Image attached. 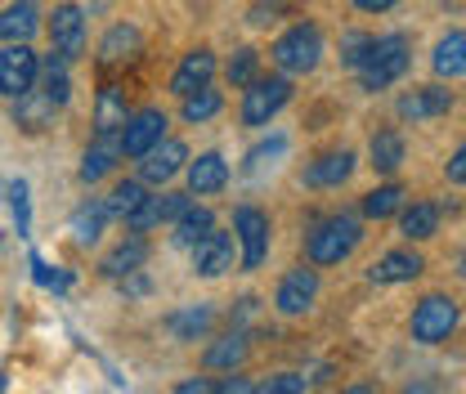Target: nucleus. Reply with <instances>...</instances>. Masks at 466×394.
I'll use <instances>...</instances> for the list:
<instances>
[{
    "instance_id": "f257e3e1",
    "label": "nucleus",
    "mask_w": 466,
    "mask_h": 394,
    "mask_svg": "<svg viewBox=\"0 0 466 394\" xmlns=\"http://www.w3.org/2000/svg\"><path fill=\"white\" fill-rule=\"evenodd\" d=\"M408 63H412V55H408V36H381V41H372L368 45V55H363V63H359V86L363 90H386V86H395L400 76L408 72Z\"/></svg>"
},
{
    "instance_id": "f03ea898",
    "label": "nucleus",
    "mask_w": 466,
    "mask_h": 394,
    "mask_svg": "<svg viewBox=\"0 0 466 394\" xmlns=\"http://www.w3.org/2000/svg\"><path fill=\"white\" fill-rule=\"evenodd\" d=\"M359 237H363V228L354 216H332V220L314 225L309 242H305V256H309V265H341L359 247Z\"/></svg>"
},
{
    "instance_id": "7ed1b4c3",
    "label": "nucleus",
    "mask_w": 466,
    "mask_h": 394,
    "mask_svg": "<svg viewBox=\"0 0 466 394\" xmlns=\"http://www.w3.org/2000/svg\"><path fill=\"white\" fill-rule=\"evenodd\" d=\"M269 58H274L283 72H314L319 58H323V32H319L314 23H296L291 32H283V36L274 41Z\"/></svg>"
},
{
    "instance_id": "20e7f679",
    "label": "nucleus",
    "mask_w": 466,
    "mask_h": 394,
    "mask_svg": "<svg viewBox=\"0 0 466 394\" xmlns=\"http://www.w3.org/2000/svg\"><path fill=\"white\" fill-rule=\"evenodd\" d=\"M288 99H291L288 76H260V81H247V95H242V121H247V126H269V116L283 113Z\"/></svg>"
},
{
    "instance_id": "39448f33",
    "label": "nucleus",
    "mask_w": 466,
    "mask_h": 394,
    "mask_svg": "<svg viewBox=\"0 0 466 394\" xmlns=\"http://www.w3.org/2000/svg\"><path fill=\"white\" fill-rule=\"evenodd\" d=\"M453 328H458V305L449 296H426L412 309V340L417 345H440Z\"/></svg>"
},
{
    "instance_id": "423d86ee",
    "label": "nucleus",
    "mask_w": 466,
    "mask_h": 394,
    "mask_svg": "<svg viewBox=\"0 0 466 394\" xmlns=\"http://www.w3.org/2000/svg\"><path fill=\"white\" fill-rule=\"evenodd\" d=\"M233 233L242 242V269H260L269 256V216L256 207H238L233 211Z\"/></svg>"
},
{
    "instance_id": "0eeeda50",
    "label": "nucleus",
    "mask_w": 466,
    "mask_h": 394,
    "mask_svg": "<svg viewBox=\"0 0 466 394\" xmlns=\"http://www.w3.org/2000/svg\"><path fill=\"white\" fill-rule=\"evenodd\" d=\"M36 72H41V63L27 50V41H9V45L0 50V95L14 99V95L32 90V86H36Z\"/></svg>"
},
{
    "instance_id": "6e6552de",
    "label": "nucleus",
    "mask_w": 466,
    "mask_h": 394,
    "mask_svg": "<svg viewBox=\"0 0 466 394\" xmlns=\"http://www.w3.org/2000/svg\"><path fill=\"white\" fill-rule=\"evenodd\" d=\"M162 135H167V113L144 108V113L126 116V126H121V135H116V148H121L126 157H144L153 144H162Z\"/></svg>"
},
{
    "instance_id": "1a4fd4ad",
    "label": "nucleus",
    "mask_w": 466,
    "mask_h": 394,
    "mask_svg": "<svg viewBox=\"0 0 466 394\" xmlns=\"http://www.w3.org/2000/svg\"><path fill=\"white\" fill-rule=\"evenodd\" d=\"M50 41H55L58 58H81L86 55V14L76 5H58L55 18H50Z\"/></svg>"
},
{
    "instance_id": "9d476101",
    "label": "nucleus",
    "mask_w": 466,
    "mask_h": 394,
    "mask_svg": "<svg viewBox=\"0 0 466 394\" xmlns=\"http://www.w3.org/2000/svg\"><path fill=\"white\" fill-rule=\"evenodd\" d=\"M319 300V274L314 269H291V274H283V282H279V296H274V305L288 314V318H296V314H305L309 305Z\"/></svg>"
},
{
    "instance_id": "9b49d317",
    "label": "nucleus",
    "mask_w": 466,
    "mask_h": 394,
    "mask_svg": "<svg viewBox=\"0 0 466 394\" xmlns=\"http://www.w3.org/2000/svg\"><path fill=\"white\" fill-rule=\"evenodd\" d=\"M193 269L202 274V278H220L225 269H233V237L229 233H207V237H198L193 242Z\"/></svg>"
},
{
    "instance_id": "f8f14e48",
    "label": "nucleus",
    "mask_w": 466,
    "mask_h": 394,
    "mask_svg": "<svg viewBox=\"0 0 466 394\" xmlns=\"http://www.w3.org/2000/svg\"><path fill=\"white\" fill-rule=\"evenodd\" d=\"M184 162H188V148H184L179 139H162V144H153V148L144 153V162H139V179H144V184H167Z\"/></svg>"
},
{
    "instance_id": "ddd939ff",
    "label": "nucleus",
    "mask_w": 466,
    "mask_h": 394,
    "mask_svg": "<svg viewBox=\"0 0 466 394\" xmlns=\"http://www.w3.org/2000/svg\"><path fill=\"white\" fill-rule=\"evenodd\" d=\"M449 104H453V95L444 86H412L400 99V116L404 121H431V116L449 113Z\"/></svg>"
},
{
    "instance_id": "4468645a",
    "label": "nucleus",
    "mask_w": 466,
    "mask_h": 394,
    "mask_svg": "<svg viewBox=\"0 0 466 394\" xmlns=\"http://www.w3.org/2000/svg\"><path fill=\"white\" fill-rule=\"evenodd\" d=\"M216 76V55L211 50H193V55H184V63L175 67L171 76V90L184 99V95H193V90H202L207 81Z\"/></svg>"
},
{
    "instance_id": "2eb2a0df",
    "label": "nucleus",
    "mask_w": 466,
    "mask_h": 394,
    "mask_svg": "<svg viewBox=\"0 0 466 394\" xmlns=\"http://www.w3.org/2000/svg\"><path fill=\"white\" fill-rule=\"evenodd\" d=\"M350 170H354V153H350V148H337V153H323L319 162L305 167V184H309V188H337V184L350 179Z\"/></svg>"
},
{
    "instance_id": "dca6fc26",
    "label": "nucleus",
    "mask_w": 466,
    "mask_h": 394,
    "mask_svg": "<svg viewBox=\"0 0 466 394\" xmlns=\"http://www.w3.org/2000/svg\"><path fill=\"white\" fill-rule=\"evenodd\" d=\"M55 99L46 95V90H23V95H14V121L23 126V130H46L50 121H55Z\"/></svg>"
},
{
    "instance_id": "f3484780",
    "label": "nucleus",
    "mask_w": 466,
    "mask_h": 394,
    "mask_svg": "<svg viewBox=\"0 0 466 394\" xmlns=\"http://www.w3.org/2000/svg\"><path fill=\"white\" fill-rule=\"evenodd\" d=\"M421 269H426V260H421L412 247H400V251L381 256V260L368 269V278H372V282H412Z\"/></svg>"
},
{
    "instance_id": "a211bd4d",
    "label": "nucleus",
    "mask_w": 466,
    "mask_h": 394,
    "mask_svg": "<svg viewBox=\"0 0 466 394\" xmlns=\"http://www.w3.org/2000/svg\"><path fill=\"white\" fill-rule=\"evenodd\" d=\"M229 184V162L220 153H202L188 167V193H220Z\"/></svg>"
},
{
    "instance_id": "6ab92c4d",
    "label": "nucleus",
    "mask_w": 466,
    "mask_h": 394,
    "mask_svg": "<svg viewBox=\"0 0 466 394\" xmlns=\"http://www.w3.org/2000/svg\"><path fill=\"white\" fill-rule=\"evenodd\" d=\"M108 202H99V197H90L86 207H76V216H72V237H76V247H95L99 242V233L108 225Z\"/></svg>"
},
{
    "instance_id": "aec40b11",
    "label": "nucleus",
    "mask_w": 466,
    "mask_h": 394,
    "mask_svg": "<svg viewBox=\"0 0 466 394\" xmlns=\"http://www.w3.org/2000/svg\"><path fill=\"white\" fill-rule=\"evenodd\" d=\"M144 260H148V242H144V237H126L121 247H113V251L104 256V274H108V278H130V274H139Z\"/></svg>"
},
{
    "instance_id": "412c9836",
    "label": "nucleus",
    "mask_w": 466,
    "mask_h": 394,
    "mask_svg": "<svg viewBox=\"0 0 466 394\" xmlns=\"http://www.w3.org/2000/svg\"><path fill=\"white\" fill-rule=\"evenodd\" d=\"M36 27H41V9H36L32 0H18V5H9V9L0 14V36H5V41H27Z\"/></svg>"
},
{
    "instance_id": "4be33fe9",
    "label": "nucleus",
    "mask_w": 466,
    "mask_h": 394,
    "mask_svg": "<svg viewBox=\"0 0 466 394\" xmlns=\"http://www.w3.org/2000/svg\"><path fill=\"white\" fill-rule=\"evenodd\" d=\"M435 228H440V207L435 202H412L400 216V233L408 242H426V237H435Z\"/></svg>"
},
{
    "instance_id": "5701e85b",
    "label": "nucleus",
    "mask_w": 466,
    "mask_h": 394,
    "mask_svg": "<svg viewBox=\"0 0 466 394\" xmlns=\"http://www.w3.org/2000/svg\"><path fill=\"white\" fill-rule=\"evenodd\" d=\"M368 153H372V167L381 170V175H395V170L404 167V135L400 130H381V135H372Z\"/></svg>"
},
{
    "instance_id": "b1692460",
    "label": "nucleus",
    "mask_w": 466,
    "mask_h": 394,
    "mask_svg": "<svg viewBox=\"0 0 466 394\" xmlns=\"http://www.w3.org/2000/svg\"><path fill=\"white\" fill-rule=\"evenodd\" d=\"M121 126H126V99L116 90H104L99 95V108H95V135L99 139H113V135H121Z\"/></svg>"
},
{
    "instance_id": "393cba45",
    "label": "nucleus",
    "mask_w": 466,
    "mask_h": 394,
    "mask_svg": "<svg viewBox=\"0 0 466 394\" xmlns=\"http://www.w3.org/2000/svg\"><path fill=\"white\" fill-rule=\"evenodd\" d=\"M431 63H435L440 76H462L466 72V36L462 32H449V36L435 45V58H431Z\"/></svg>"
},
{
    "instance_id": "a878e982",
    "label": "nucleus",
    "mask_w": 466,
    "mask_h": 394,
    "mask_svg": "<svg viewBox=\"0 0 466 394\" xmlns=\"http://www.w3.org/2000/svg\"><path fill=\"white\" fill-rule=\"evenodd\" d=\"M139 55V27H130V23H116L113 32L104 36V45H99V58L104 63H121V58Z\"/></svg>"
},
{
    "instance_id": "bb28decb",
    "label": "nucleus",
    "mask_w": 466,
    "mask_h": 394,
    "mask_svg": "<svg viewBox=\"0 0 466 394\" xmlns=\"http://www.w3.org/2000/svg\"><path fill=\"white\" fill-rule=\"evenodd\" d=\"M395 211H404V188L400 184H381L363 197V216L368 220H390Z\"/></svg>"
},
{
    "instance_id": "cd10ccee",
    "label": "nucleus",
    "mask_w": 466,
    "mask_h": 394,
    "mask_svg": "<svg viewBox=\"0 0 466 394\" xmlns=\"http://www.w3.org/2000/svg\"><path fill=\"white\" fill-rule=\"evenodd\" d=\"M216 228V220H211V211L207 207H184L179 211V220H175V237L184 242V247H193L198 237H207Z\"/></svg>"
},
{
    "instance_id": "c85d7f7f",
    "label": "nucleus",
    "mask_w": 466,
    "mask_h": 394,
    "mask_svg": "<svg viewBox=\"0 0 466 394\" xmlns=\"http://www.w3.org/2000/svg\"><path fill=\"white\" fill-rule=\"evenodd\" d=\"M207 328H211V305H188V309L171 314V332L179 340H198Z\"/></svg>"
},
{
    "instance_id": "c756f323",
    "label": "nucleus",
    "mask_w": 466,
    "mask_h": 394,
    "mask_svg": "<svg viewBox=\"0 0 466 394\" xmlns=\"http://www.w3.org/2000/svg\"><path fill=\"white\" fill-rule=\"evenodd\" d=\"M116 153H121V148H116L113 139H99V144H95V148L86 153V162H81V179H86V184L104 179V175L116 167Z\"/></svg>"
},
{
    "instance_id": "7c9ffc66",
    "label": "nucleus",
    "mask_w": 466,
    "mask_h": 394,
    "mask_svg": "<svg viewBox=\"0 0 466 394\" xmlns=\"http://www.w3.org/2000/svg\"><path fill=\"white\" fill-rule=\"evenodd\" d=\"M242 359H247V337L242 332H229L207 349V368H238Z\"/></svg>"
},
{
    "instance_id": "2f4dec72",
    "label": "nucleus",
    "mask_w": 466,
    "mask_h": 394,
    "mask_svg": "<svg viewBox=\"0 0 466 394\" xmlns=\"http://www.w3.org/2000/svg\"><path fill=\"white\" fill-rule=\"evenodd\" d=\"M220 104H225V99H220L216 90L202 86V90L184 95V121H193V126H198V121H211V116L220 113Z\"/></svg>"
},
{
    "instance_id": "473e14b6",
    "label": "nucleus",
    "mask_w": 466,
    "mask_h": 394,
    "mask_svg": "<svg viewBox=\"0 0 466 394\" xmlns=\"http://www.w3.org/2000/svg\"><path fill=\"white\" fill-rule=\"evenodd\" d=\"M144 197H148V193H144V184H139V179H121V184L113 188V197H108V211L126 220V216H130V211H135Z\"/></svg>"
},
{
    "instance_id": "72a5a7b5",
    "label": "nucleus",
    "mask_w": 466,
    "mask_h": 394,
    "mask_svg": "<svg viewBox=\"0 0 466 394\" xmlns=\"http://www.w3.org/2000/svg\"><path fill=\"white\" fill-rule=\"evenodd\" d=\"M67 58H46V95L55 99V104H67V95H72V81H67V67H63Z\"/></svg>"
},
{
    "instance_id": "f704fd0d",
    "label": "nucleus",
    "mask_w": 466,
    "mask_h": 394,
    "mask_svg": "<svg viewBox=\"0 0 466 394\" xmlns=\"http://www.w3.org/2000/svg\"><path fill=\"white\" fill-rule=\"evenodd\" d=\"M256 63H260V55H256V50H238V55L229 58V81H233V86L256 81Z\"/></svg>"
},
{
    "instance_id": "c9c22d12",
    "label": "nucleus",
    "mask_w": 466,
    "mask_h": 394,
    "mask_svg": "<svg viewBox=\"0 0 466 394\" xmlns=\"http://www.w3.org/2000/svg\"><path fill=\"white\" fill-rule=\"evenodd\" d=\"M368 45H372L368 32H346V36H341V63H346V67H359L363 55H368Z\"/></svg>"
},
{
    "instance_id": "e433bc0d",
    "label": "nucleus",
    "mask_w": 466,
    "mask_h": 394,
    "mask_svg": "<svg viewBox=\"0 0 466 394\" xmlns=\"http://www.w3.org/2000/svg\"><path fill=\"white\" fill-rule=\"evenodd\" d=\"M9 207H14L18 233H27V228H32V207H27V184H23V179H14V184H9Z\"/></svg>"
},
{
    "instance_id": "4c0bfd02",
    "label": "nucleus",
    "mask_w": 466,
    "mask_h": 394,
    "mask_svg": "<svg viewBox=\"0 0 466 394\" xmlns=\"http://www.w3.org/2000/svg\"><path fill=\"white\" fill-rule=\"evenodd\" d=\"M260 390H269V394H300V390H305V377H291V372H283V377H269Z\"/></svg>"
},
{
    "instance_id": "58836bf2",
    "label": "nucleus",
    "mask_w": 466,
    "mask_h": 394,
    "mask_svg": "<svg viewBox=\"0 0 466 394\" xmlns=\"http://www.w3.org/2000/svg\"><path fill=\"white\" fill-rule=\"evenodd\" d=\"M279 14H283V0H256V5H251V23H256V27L274 23Z\"/></svg>"
},
{
    "instance_id": "ea45409f",
    "label": "nucleus",
    "mask_w": 466,
    "mask_h": 394,
    "mask_svg": "<svg viewBox=\"0 0 466 394\" xmlns=\"http://www.w3.org/2000/svg\"><path fill=\"white\" fill-rule=\"evenodd\" d=\"M279 153H288V139H269V144H260V148L251 153V162H247V167L251 170L265 167V162H269V157H279Z\"/></svg>"
},
{
    "instance_id": "a19ab883",
    "label": "nucleus",
    "mask_w": 466,
    "mask_h": 394,
    "mask_svg": "<svg viewBox=\"0 0 466 394\" xmlns=\"http://www.w3.org/2000/svg\"><path fill=\"white\" fill-rule=\"evenodd\" d=\"M32 269H36V282H41V287H58V291L67 287V278H63V274H50L46 260H32Z\"/></svg>"
},
{
    "instance_id": "79ce46f5",
    "label": "nucleus",
    "mask_w": 466,
    "mask_h": 394,
    "mask_svg": "<svg viewBox=\"0 0 466 394\" xmlns=\"http://www.w3.org/2000/svg\"><path fill=\"white\" fill-rule=\"evenodd\" d=\"M449 179H453V184H466V144L449 157Z\"/></svg>"
},
{
    "instance_id": "37998d69",
    "label": "nucleus",
    "mask_w": 466,
    "mask_h": 394,
    "mask_svg": "<svg viewBox=\"0 0 466 394\" xmlns=\"http://www.w3.org/2000/svg\"><path fill=\"white\" fill-rule=\"evenodd\" d=\"M207 390H220V381H184L179 394H207Z\"/></svg>"
},
{
    "instance_id": "c03bdc74",
    "label": "nucleus",
    "mask_w": 466,
    "mask_h": 394,
    "mask_svg": "<svg viewBox=\"0 0 466 394\" xmlns=\"http://www.w3.org/2000/svg\"><path fill=\"white\" fill-rule=\"evenodd\" d=\"M363 14H381V9H390V5H400V0H354Z\"/></svg>"
},
{
    "instance_id": "a18cd8bd",
    "label": "nucleus",
    "mask_w": 466,
    "mask_h": 394,
    "mask_svg": "<svg viewBox=\"0 0 466 394\" xmlns=\"http://www.w3.org/2000/svg\"><path fill=\"white\" fill-rule=\"evenodd\" d=\"M462 278H466V256H462Z\"/></svg>"
}]
</instances>
